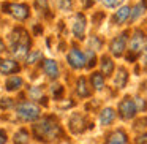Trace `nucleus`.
<instances>
[{"instance_id":"obj_1","label":"nucleus","mask_w":147,"mask_h":144,"mask_svg":"<svg viewBox=\"0 0 147 144\" xmlns=\"http://www.w3.org/2000/svg\"><path fill=\"white\" fill-rule=\"evenodd\" d=\"M33 135L40 141H55L62 138V128L54 117H45L33 125Z\"/></svg>"},{"instance_id":"obj_2","label":"nucleus","mask_w":147,"mask_h":144,"mask_svg":"<svg viewBox=\"0 0 147 144\" xmlns=\"http://www.w3.org/2000/svg\"><path fill=\"white\" fill-rule=\"evenodd\" d=\"M10 48L11 54L16 59H24L27 57L30 51V37L24 29L18 27L10 33Z\"/></svg>"},{"instance_id":"obj_3","label":"nucleus","mask_w":147,"mask_h":144,"mask_svg":"<svg viewBox=\"0 0 147 144\" xmlns=\"http://www.w3.org/2000/svg\"><path fill=\"white\" fill-rule=\"evenodd\" d=\"M146 43H147V35L142 32L141 29H136L131 35V38L128 40V60H133V59L139 57L142 54L144 48H146Z\"/></svg>"},{"instance_id":"obj_4","label":"nucleus","mask_w":147,"mask_h":144,"mask_svg":"<svg viewBox=\"0 0 147 144\" xmlns=\"http://www.w3.org/2000/svg\"><path fill=\"white\" fill-rule=\"evenodd\" d=\"M16 114L26 122H33L40 117V108L32 101H22L16 106Z\"/></svg>"},{"instance_id":"obj_5","label":"nucleus","mask_w":147,"mask_h":144,"mask_svg":"<svg viewBox=\"0 0 147 144\" xmlns=\"http://www.w3.org/2000/svg\"><path fill=\"white\" fill-rule=\"evenodd\" d=\"M3 11L14 18L18 21H26L30 14V8L24 3H5Z\"/></svg>"},{"instance_id":"obj_6","label":"nucleus","mask_w":147,"mask_h":144,"mask_svg":"<svg viewBox=\"0 0 147 144\" xmlns=\"http://www.w3.org/2000/svg\"><path fill=\"white\" fill-rule=\"evenodd\" d=\"M138 108L134 105V100L130 97H125L120 103H119V116H120L123 120H130L136 116Z\"/></svg>"},{"instance_id":"obj_7","label":"nucleus","mask_w":147,"mask_h":144,"mask_svg":"<svg viewBox=\"0 0 147 144\" xmlns=\"http://www.w3.org/2000/svg\"><path fill=\"white\" fill-rule=\"evenodd\" d=\"M127 45H128V32H123L112 40L111 45H109V49H111L114 57H122V54L127 49Z\"/></svg>"},{"instance_id":"obj_8","label":"nucleus","mask_w":147,"mask_h":144,"mask_svg":"<svg viewBox=\"0 0 147 144\" xmlns=\"http://www.w3.org/2000/svg\"><path fill=\"white\" fill-rule=\"evenodd\" d=\"M67 60H68V64H70V67L76 68V70L84 68L87 65L86 64V54H82L78 48L70 49V52H68V55H67Z\"/></svg>"},{"instance_id":"obj_9","label":"nucleus","mask_w":147,"mask_h":144,"mask_svg":"<svg viewBox=\"0 0 147 144\" xmlns=\"http://www.w3.org/2000/svg\"><path fill=\"white\" fill-rule=\"evenodd\" d=\"M86 22H87L86 16H84L82 13H78L76 16H74L71 30H73V35L76 37L78 40H84V35H86V26H87Z\"/></svg>"},{"instance_id":"obj_10","label":"nucleus","mask_w":147,"mask_h":144,"mask_svg":"<svg viewBox=\"0 0 147 144\" xmlns=\"http://www.w3.org/2000/svg\"><path fill=\"white\" fill-rule=\"evenodd\" d=\"M19 64L13 59H2L0 60V73L2 74H13L19 71Z\"/></svg>"},{"instance_id":"obj_11","label":"nucleus","mask_w":147,"mask_h":144,"mask_svg":"<svg viewBox=\"0 0 147 144\" xmlns=\"http://www.w3.org/2000/svg\"><path fill=\"white\" fill-rule=\"evenodd\" d=\"M105 144H128V136L123 130H114L106 138Z\"/></svg>"},{"instance_id":"obj_12","label":"nucleus","mask_w":147,"mask_h":144,"mask_svg":"<svg viewBox=\"0 0 147 144\" xmlns=\"http://www.w3.org/2000/svg\"><path fill=\"white\" fill-rule=\"evenodd\" d=\"M130 14H131V8L128 7V5H123V7H120V8H119V10L114 13L112 21H114V24L120 26V24H123L125 21L130 19Z\"/></svg>"},{"instance_id":"obj_13","label":"nucleus","mask_w":147,"mask_h":144,"mask_svg":"<svg viewBox=\"0 0 147 144\" xmlns=\"http://www.w3.org/2000/svg\"><path fill=\"white\" fill-rule=\"evenodd\" d=\"M146 11H147V0H141V2H138V3L131 8V14H130V19L128 21H130V22H136Z\"/></svg>"},{"instance_id":"obj_14","label":"nucleus","mask_w":147,"mask_h":144,"mask_svg":"<svg viewBox=\"0 0 147 144\" xmlns=\"http://www.w3.org/2000/svg\"><path fill=\"white\" fill-rule=\"evenodd\" d=\"M43 70H45V73L48 74V78H51V79H57L59 78L57 62H54L52 59H46V60H43Z\"/></svg>"},{"instance_id":"obj_15","label":"nucleus","mask_w":147,"mask_h":144,"mask_svg":"<svg viewBox=\"0 0 147 144\" xmlns=\"http://www.w3.org/2000/svg\"><path fill=\"white\" fill-rule=\"evenodd\" d=\"M100 70H101L103 76H109V74H112V71H114V62H112V59L109 57V55H103L101 57Z\"/></svg>"},{"instance_id":"obj_16","label":"nucleus","mask_w":147,"mask_h":144,"mask_svg":"<svg viewBox=\"0 0 147 144\" xmlns=\"http://www.w3.org/2000/svg\"><path fill=\"white\" fill-rule=\"evenodd\" d=\"M84 124H86V120H84L82 116L74 114V116H71V119H70V130L74 131V133H81V131L84 130Z\"/></svg>"},{"instance_id":"obj_17","label":"nucleus","mask_w":147,"mask_h":144,"mask_svg":"<svg viewBox=\"0 0 147 144\" xmlns=\"http://www.w3.org/2000/svg\"><path fill=\"white\" fill-rule=\"evenodd\" d=\"M115 119V112L112 108H105L101 112H100V124L103 125V127H106V125H111L112 122H114Z\"/></svg>"},{"instance_id":"obj_18","label":"nucleus","mask_w":147,"mask_h":144,"mask_svg":"<svg viewBox=\"0 0 147 144\" xmlns=\"http://www.w3.org/2000/svg\"><path fill=\"white\" fill-rule=\"evenodd\" d=\"M128 82V71L125 70V68H119L117 70V74H115L114 78V84L117 89H123L125 86H127Z\"/></svg>"},{"instance_id":"obj_19","label":"nucleus","mask_w":147,"mask_h":144,"mask_svg":"<svg viewBox=\"0 0 147 144\" xmlns=\"http://www.w3.org/2000/svg\"><path fill=\"white\" fill-rule=\"evenodd\" d=\"M76 93L78 97H81V98H87V97H90V89L87 87V81L84 79L82 76L78 79L76 82Z\"/></svg>"},{"instance_id":"obj_20","label":"nucleus","mask_w":147,"mask_h":144,"mask_svg":"<svg viewBox=\"0 0 147 144\" xmlns=\"http://www.w3.org/2000/svg\"><path fill=\"white\" fill-rule=\"evenodd\" d=\"M22 87V78L21 76H10L7 79V82H5V89L7 90H10V92H14V90H18V89H21Z\"/></svg>"},{"instance_id":"obj_21","label":"nucleus","mask_w":147,"mask_h":144,"mask_svg":"<svg viewBox=\"0 0 147 144\" xmlns=\"http://www.w3.org/2000/svg\"><path fill=\"white\" fill-rule=\"evenodd\" d=\"M90 82H92V87L95 90H101L103 87H105V76H103L101 73H92Z\"/></svg>"},{"instance_id":"obj_22","label":"nucleus","mask_w":147,"mask_h":144,"mask_svg":"<svg viewBox=\"0 0 147 144\" xmlns=\"http://www.w3.org/2000/svg\"><path fill=\"white\" fill-rule=\"evenodd\" d=\"M29 141L30 136L27 133V130H24V128H21L14 133V144H29Z\"/></svg>"},{"instance_id":"obj_23","label":"nucleus","mask_w":147,"mask_h":144,"mask_svg":"<svg viewBox=\"0 0 147 144\" xmlns=\"http://www.w3.org/2000/svg\"><path fill=\"white\" fill-rule=\"evenodd\" d=\"M29 97H30V100H40V101L46 100L45 97H43V90L40 89V87H30L29 89Z\"/></svg>"},{"instance_id":"obj_24","label":"nucleus","mask_w":147,"mask_h":144,"mask_svg":"<svg viewBox=\"0 0 147 144\" xmlns=\"http://www.w3.org/2000/svg\"><path fill=\"white\" fill-rule=\"evenodd\" d=\"M86 62H89V64H87V68H92L93 65L96 64V52L92 51V49H89V51L86 52Z\"/></svg>"},{"instance_id":"obj_25","label":"nucleus","mask_w":147,"mask_h":144,"mask_svg":"<svg viewBox=\"0 0 147 144\" xmlns=\"http://www.w3.org/2000/svg\"><path fill=\"white\" fill-rule=\"evenodd\" d=\"M134 105H136L138 111H146L147 109V101L142 98V97H134Z\"/></svg>"},{"instance_id":"obj_26","label":"nucleus","mask_w":147,"mask_h":144,"mask_svg":"<svg viewBox=\"0 0 147 144\" xmlns=\"http://www.w3.org/2000/svg\"><path fill=\"white\" fill-rule=\"evenodd\" d=\"M41 57H43V55H41V52H40V51H33V52H30L29 57H27V64L33 65V64H36V60H40Z\"/></svg>"},{"instance_id":"obj_27","label":"nucleus","mask_w":147,"mask_h":144,"mask_svg":"<svg viewBox=\"0 0 147 144\" xmlns=\"http://www.w3.org/2000/svg\"><path fill=\"white\" fill-rule=\"evenodd\" d=\"M57 5H59V8L63 10V11L71 10V0H57Z\"/></svg>"},{"instance_id":"obj_28","label":"nucleus","mask_w":147,"mask_h":144,"mask_svg":"<svg viewBox=\"0 0 147 144\" xmlns=\"http://www.w3.org/2000/svg\"><path fill=\"white\" fill-rule=\"evenodd\" d=\"M13 105H14L13 98H2L0 100V108L2 109H8V108H11Z\"/></svg>"},{"instance_id":"obj_29","label":"nucleus","mask_w":147,"mask_h":144,"mask_svg":"<svg viewBox=\"0 0 147 144\" xmlns=\"http://www.w3.org/2000/svg\"><path fill=\"white\" fill-rule=\"evenodd\" d=\"M122 2H123V0H103V3H105L106 8H115V7H119Z\"/></svg>"},{"instance_id":"obj_30","label":"nucleus","mask_w":147,"mask_h":144,"mask_svg":"<svg viewBox=\"0 0 147 144\" xmlns=\"http://www.w3.org/2000/svg\"><path fill=\"white\" fill-rule=\"evenodd\" d=\"M35 5H36L38 10L48 11V0H35Z\"/></svg>"},{"instance_id":"obj_31","label":"nucleus","mask_w":147,"mask_h":144,"mask_svg":"<svg viewBox=\"0 0 147 144\" xmlns=\"http://www.w3.org/2000/svg\"><path fill=\"white\" fill-rule=\"evenodd\" d=\"M52 93H54L55 98H59V97L63 93V89H62V86H52Z\"/></svg>"},{"instance_id":"obj_32","label":"nucleus","mask_w":147,"mask_h":144,"mask_svg":"<svg viewBox=\"0 0 147 144\" xmlns=\"http://www.w3.org/2000/svg\"><path fill=\"white\" fill-rule=\"evenodd\" d=\"M134 144H147V133L138 136L136 139H134Z\"/></svg>"},{"instance_id":"obj_33","label":"nucleus","mask_w":147,"mask_h":144,"mask_svg":"<svg viewBox=\"0 0 147 144\" xmlns=\"http://www.w3.org/2000/svg\"><path fill=\"white\" fill-rule=\"evenodd\" d=\"M8 138H7V133L3 130H0V144H7Z\"/></svg>"},{"instance_id":"obj_34","label":"nucleus","mask_w":147,"mask_h":144,"mask_svg":"<svg viewBox=\"0 0 147 144\" xmlns=\"http://www.w3.org/2000/svg\"><path fill=\"white\" fill-rule=\"evenodd\" d=\"M142 60L147 64V43H146V48H144V51H142Z\"/></svg>"},{"instance_id":"obj_35","label":"nucleus","mask_w":147,"mask_h":144,"mask_svg":"<svg viewBox=\"0 0 147 144\" xmlns=\"http://www.w3.org/2000/svg\"><path fill=\"white\" fill-rule=\"evenodd\" d=\"M5 51V43H3V40L0 38V52H3Z\"/></svg>"}]
</instances>
